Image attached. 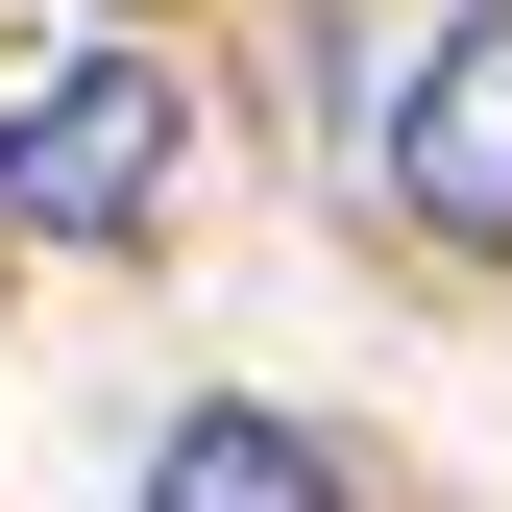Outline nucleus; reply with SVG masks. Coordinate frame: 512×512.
I'll return each mask as SVG.
<instances>
[{
	"label": "nucleus",
	"mask_w": 512,
	"mask_h": 512,
	"mask_svg": "<svg viewBox=\"0 0 512 512\" xmlns=\"http://www.w3.org/2000/svg\"><path fill=\"white\" fill-rule=\"evenodd\" d=\"M171 171H196V98H171L147 49H74V74L0 98V220L25 244H147Z\"/></svg>",
	"instance_id": "nucleus-1"
},
{
	"label": "nucleus",
	"mask_w": 512,
	"mask_h": 512,
	"mask_svg": "<svg viewBox=\"0 0 512 512\" xmlns=\"http://www.w3.org/2000/svg\"><path fill=\"white\" fill-rule=\"evenodd\" d=\"M391 196L439 244H488L512 269V0H464V25L415 49V98H391Z\"/></svg>",
	"instance_id": "nucleus-2"
},
{
	"label": "nucleus",
	"mask_w": 512,
	"mask_h": 512,
	"mask_svg": "<svg viewBox=\"0 0 512 512\" xmlns=\"http://www.w3.org/2000/svg\"><path fill=\"white\" fill-rule=\"evenodd\" d=\"M147 512H342V464H317L293 415H244V391H220V415H171V439H147Z\"/></svg>",
	"instance_id": "nucleus-3"
}]
</instances>
